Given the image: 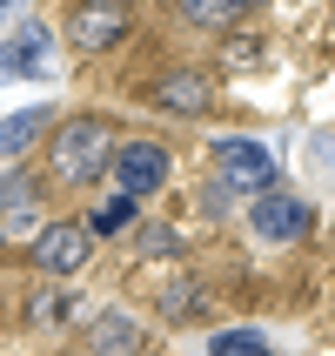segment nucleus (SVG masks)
I'll return each mask as SVG.
<instances>
[{"label":"nucleus","mask_w":335,"mask_h":356,"mask_svg":"<svg viewBox=\"0 0 335 356\" xmlns=\"http://www.w3.org/2000/svg\"><path fill=\"white\" fill-rule=\"evenodd\" d=\"M101 168H114V141H108V121L74 115L54 128V175L60 181H101Z\"/></svg>","instance_id":"f257e3e1"},{"label":"nucleus","mask_w":335,"mask_h":356,"mask_svg":"<svg viewBox=\"0 0 335 356\" xmlns=\"http://www.w3.org/2000/svg\"><path fill=\"white\" fill-rule=\"evenodd\" d=\"M208 155H215V175L228 181V188H248V195H268V188H275V155H268L261 141L221 135Z\"/></svg>","instance_id":"f03ea898"},{"label":"nucleus","mask_w":335,"mask_h":356,"mask_svg":"<svg viewBox=\"0 0 335 356\" xmlns=\"http://www.w3.org/2000/svg\"><path fill=\"white\" fill-rule=\"evenodd\" d=\"M67 40L80 54H101V47H121L128 40V7L121 0H80L67 14Z\"/></svg>","instance_id":"7ed1b4c3"},{"label":"nucleus","mask_w":335,"mask_h":356,"mask_svg":"<svg viewBox=\"0 0 335 356\" xmlns=\"http://www.w3.org/2000/svg\"><path fill=\"white\" fill-rule=\"evenodd\" d=\"M87 249H94V236L80 229V222H47L34 236V262L47 269V276H74V269H87Z\"/></svg>","instance_id":"20e7f679"},{"label":"nucleus","mask_w":335,"mask_h":356,"mask_svg":"<svg viewBox=\"0 0 335 356\" xmlns=\"http://www.w3.org/2000/svg\"><path fill=\"white\" fill-rule=\"evenodd\" d=\"M161 181H168V148H161V141H128V148H114V188L121 195H155Z\"/></svg>","instance_id":"39448f33"},{"label":"nucleus","mask_w":335,"mask_h":356,"mask_svg":"<svg viewBox=\"0 0 335 356\" xmlns=\"http://www.w3.org/2000/svg\"><path fill=\"white\" fill-rule=\"evenodd\" d=\"M248 229H255L261 242H295L302 229H309V202L268 188V195H255V209H248Z\"/></svg>","instance_id":"423d86ee"},{"label":"nucleus","mask_w":335,"mask_h":356,"mask_svg":"<svg viewBox=\"0 0 335 356\" xmlns=\"http://www.w3.org/2000/svg\"><path fill=\"white\" fill-rule=\"evenodd\" d=\"M155 108H168V115H201L208 101H215V81L208 74H195V67H175V74H161L155 81Z\"/></svg>","instance_id":"0eeeda50"},{"label":"nucleus","mask_w":335,"mask_h":356,"mask_svg":"<svg viewBox=\"0 0 335 356\" xmlns=\"http://www.w3.org/2000/svg\"><path fill=\"white\" fill-rule=\"evenodd\" d=\"M40 135H47V108H20L0 121V155H27Z\"/></svg>","instance_id":"6e6552de"},{"label":"nucleus","mask_w":335,"mask_h":356,"mask_svg":"<svg viewBox=\"0 0 335 356\" xmlns=\"http://www.w3.org/2000/svg\"><path fill=\"white\" fill-rule=\"evenodd\" d=\"M161 316L168 323H201L208 316V289H201V282H168V289H161Z\"/></svg>","instance_id":"1a4fd4ad"},{"label":"nucleus","mask_w":335,"mask_h":356,"mask_svg":"<svg viewBox=\"0 0 335 356\" xmlns=\"http://www.w3.org/2000/svg\"><path fill=\"white\" fill-rule=\"evenodd\" d=\"M40 40H47L40 27H20L14 47H7V60H0V81L7 74H40Z\"/></svg>","instance_id":"9d476101"},{"label":"nucleus","mask_w":335,"mask_h":356,"mask_svg":"<svg viewBox=\"0 0 335 356\" xmlns=\"http://www.w3.org/2000/svg\"><path fill=\"white\" fill-rule=\"evenodd\" d=\"M128 222H135V195H108V202L94 209V216L80 222V229H87V236H121Z\"/></svg>","instance_id":"9b49d317"},{"label":"nucleus","mask_w":335,"mask_h":356,"mask_svg":"<svg viewBox=\"0 0 335 356\" xmlns=\"http://www.w3.org/2000/svg\"><path fill=\"white\" fill-rule=\"evenodd\" d=\"M241 14V0H181V20H195V27H228Z\"/></svg>","instance_id":"f8f14e48"},{"label":"nucleus","mask_w":335,"mask_h":356,"mask_svg":"<svg viewBox=\"0 0 335 356\" xmlns=\"http://www.w3.org/2000/svg\"><path fill=\"white\" fill-rule=\"evenodd\" d=\"M94 350H108V356H128V350H135V323H128V316H101V330H94Z\"/></svg>","instance_id":"ddd939ff"},{"label":"nucleus","mask_w":335,"mask_h":356,"mask_svg":"<svg viewBox=\"0 0 335 356\" xmlns=\"http://www.w3.org/2000/svg\"><path fill=\"white\" fill-rule=\"evenodd\" d=\"M208 356H268V343H261L255 330H221V337L208 343Z\"/></svg>","instance_id":"4468645a"},{"label":"nucleus","mask_w":335,"mask_h":356,"mask_svg":"<svg viewBox=\"0 0 335 356\" xmlns=\"http://www.w3.org/2000/svg\"><path fill=\"white\" fill-rule=\"evenodd\" d=\"M27 316H34V323H60L67 302H60V296H27Z\"/></svg>","instance_id":"2eb2a0df"},{"label":"nucleus","mask_w":335,"mask_h":356,"mask_svg":"<svg viewBox=\"0 0 335 356\" xmlns=\"http://www.w3.org/2000/svg\"><path fill=\"white\" fill-rule=\"evenodd\" d=\"M141 249H148V256H175L181 242H175V229H141Z\"/></svg>","instance_id":"dca6fc26"},{"label":"nucleus","mask_w":335,"mask_h":356,"mask_svg":"<svg viewBox=\"0 0 335 356\" xmlns=\"http://www.w3.org/2000/svg\"><path fill=\"white\" fill-rule=\"evenodd\" d=\"M241 7H255V0H241Z\"/></svg>","instance_id":"f3484780"},{"label":"nucleus","mask_w":335,"mask_h":356,"mask_svg":"<svg viewBox=\"0 0 335 356\" xmlns=\"http://www.w3.org/2000/svg\"><path fill=\"white\" fill-rule=\"evenodd\" d=\"M0 14H7V0H0Z\"/></svg>","instance_id":"a211bd4d"}]
</instances>
